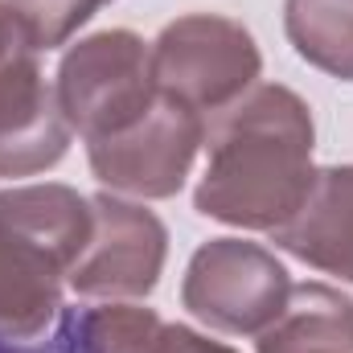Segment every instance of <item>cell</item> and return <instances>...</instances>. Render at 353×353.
Returning a JSON list of instances; mask_svg holds the SVG:
<instances>
[{"label":"cell","instance_id":"6da1fadb","mask_svg":"<svg viewBox=\"0 0 353 353\" xmlns=\"http://www.w3.org/2000/svg\"><path fill=\"white\" fill-rule=\"evenodd\" d=\"M210 161L193 205L226 226L275 230L312 189V111L296 90L255 83L239 103L210 119Z\"/></svg>","mask_w":353,"mask_h":353},{"label":"cell","instance_id":"7a4b0ae2","mask_svg":"<svg viewBox=\"0 0 353 353\" xmlns=\"http://www.w3.org/2000/svg\"><path fill=\"white\" fill-rule=\"evenodd\" d=\"M90 226V197L70 185H17L0 193V337L37 341L46 333Z\"/></svg>","mask_w":353,"mask_h":353},{"label":"cell","instance_id":"3957f363","mask_svg":"<svg viewBox=\"0 0 353 353\" xmlns=\"http://www.w3.org/2000/svg\"><path fill=\"white\" fill-rule=\"evenodd\" d=\"M263 58L247 25L218 12H189L161 29L152 41V83L161 99H173L193 115H222L259 83Z\"/></svg>","mask_w":353,"mask_h":353},{"label":"cell","instance_id":"277c9868","mask_svg":"<svg viewBox=\"0 0 353 353\" xmlns=\"http://www.w3.org/2000/svg\"><path fill=\"white\" fill-rule=\"evenodd\" d=\"M58 107L83 140H103L152 111L161 99L152 83V46L132 29H103L90 33L58 66Z\"/></svg>","mask_w":353,"mask_h":353},{"label":"cell","instance_id":"5b68a950","mask_svg":"<svg viewBox=\"0 0 353 353\" xmlns=\"http://www.w3.org/2000/svg\"><path fill=\"white\" fill-rule=\"evenodd\" d=\"M292 279L283 263L247 239H210L193 251L181 283V304L218 333L259 337L279 316Z\"/></svg>","mask_w":353,"mask_h":353},{"label":"cell","instance_id":"8992f818","mask_svg":"<svg viewBox=\"0 0 353 353\" xmlns=\"http://www.w3.org/2000/svg\"><path fill=\"white\" fill-rule=\"evenodd\" d=\"M201 144H205V119L173 99H157L152 111L132 128L90 140L87 157L90 173L111 193L157 201V197H173L185 185Z\"/></svg>","mask_w":353,"mask_h":353},{"label":"cell","instance_id":"52a82bcc","mask_svg":"<svg viewBox=\"0 0 353 353\" xmlns=\"http://www.w3.org/2000/svg\"><path fill=\"white\" fill-rule=\"evenodd\" d=\"M94 226L74 259L66 283L87 300H140L161 283L165 255H169V230L165 222L115 193L90 197Z\"/></svg>","mask_w":353,"mask_h":353},{"label":"cell","instance_id":"ba28073f","mask_svg":"<svg viewBox=\"0 0 353 353\" xmlns=\"http://www.w3.org/2000/svg\"><path fill=\"white\" fill-rule=\"evenodd\" d=\"M70 123L25 46L0 62V176H33L66 157Z\"/></svg>","mask_w":353,"mask_h":353},{"label":"cell","instance_id":"9c48e42d","mask_svg":"<svg viewBox=\"0 0 353 353\" xmlns=\"http://www.w3.org/2000/svg\"><path fill=\"white\" fill-rule=\"evenodd\" d=\"M271 243L300 263L353 283V165L316 169L308 197L271 230Z\"/></svg>","mask_w":353,"mask_h":353},{"label":"cell","instance_id":"30bf717a","mask_svg":"<svg viewBox=\"0 0 353 353\" xmlns=\"http://www.w3.org/2000/svg\"><path fill=\"white\" fill-rule=\"evenodd\" d=\"M58 337L66 353H234L185 325H165L152 308L128 300L74 312Z\"/></svg>","mask_w":353,"mask_h":353},{"label":"cell","instance_id":"8fae6325","mask_svg":"<svg viewBox=\"0 0 353 353\" xmlns=\"http://www.w3.org/2000/svg\"><path fill=\"white\" fill-rule=\"evenodd\" d=\"M259 353H353V296L329 283H292Z\"/></svg>","mask_w":353,"mask_h":353},{"label":"cell","instance_id":"7c38bea8","mask_svg":"<svg viewBox=\"0 0 353 353\" xmlns=\"http://www.w3.org/2000/svg\"><path fill=\"white\" fill-rule=\"evenodd\" d=\"M283 29L304 62L353 83V0H288Z\"/></svg>","mask_w":353,"mask_h":353},{"label":"cell","instance_id":"4fadbf2b","mask_svg":"<svg viewBox=\"0 0 353 353\" xmlns=\"http://www.w3.org/2000/svg\"><path fill=\"white\" fill-rule=\"evenodd\" d=\"M4 4H8L25 46L33 54H41V50L66 46L90 17L103 4H111V0H4Z\"/></svg>","mask_w":353,"mask_h":353},{"label":"cell","instance_id":"5bb4252c","mask_svg":"<svg viewBox=\"0 0 353 353\" xmlns=\"http://www.w3.org/2000/svg\"><path fill=\"white\" fill-rule=\"evenodd\" d=\"M17 50H25V37H21V29H17L8 4L0 0V62H4L8 54H17Z\"/></svg>","mask_w":353,"mask_h":353},{"label":"cell","instance_id":"9a60e30c","mask_svg":"<svg viewBox=\"0 0 353 353\" xmlns=\"http://www.w3.org/2000/svg\"><path fill=\"white\" fill-rule=\"evenodd\" d=\"M0 353H66V345H62V337H58L54 345H29V341H8V337H0Z\"/></svg>","mask_w":353,"mask_h":353}]
</instances>
